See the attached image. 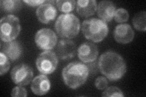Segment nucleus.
<instances>
[{
    "label": "nucleus",
    "instance_id": "f257e3e1",
    "mask_svg": "<svg viewBox=\"0 0 146 97\" xmlns=\"http://www.w3.org/2000/svg\"><path fill=\"white\" fill-rule=\"evenodd\" d=\"M98 68L101 73L112 81L120 80L127 71L124 58L119 54L111 50L100 55L98 61Z\"/></svg>",
    "mask_w": 146,
    "mask_h": 97
},
{
    "label": "nucleus",
    "instance_id": "f03ea898",
    "mask_svg": "<svg viewBox=\"0 0 146 97\" xmlns=\"http://www.w3.org/2000/svg\"><path fill=\"white\" fill-rule=\"evenodd\" d=\"M88 66L80 61H72L63 68L62 77L65 84L72 89L84 84L89 75Z\"/></svg>",
    "mask_w": 146,
    "mask_h": 97
},
{
    "label": "nucleus",
    "instance_id": "7ed1b4c3",
    "mask_svg": "<svg viewBox=\"0 0 146 97\" xmlns=\"http://www.w3.org/2000/svg\"><path fill=\"white\" fill-rule=\"evenodd\" d=\"M80 28V20L72 13L62 14L55 23V29L61 38H72L78 35Z\"/></svg>",
    "mask_w": 146,
    "mask_h": 97
},
{
    "label": "nucleus",
    "instance_id": "20e7f679",
    "mask_svg": "<svg viewBox=\"0 0 146 97\" xmlns=\"http://www.w3.org/2000/svg\"><path fill=\"white\" fill-rule=\"evenodd\" d=\"M82 30L86 39L94 43H99L106 37L109 30L106 22L93 18L83 22Z\"/></svg>",
    "mask_w": 146,
    "mask_h": 97
},
{
    "label": "nucleus",
    "instance_id": "39448f33",
    "mask_svg": "<svg viewBox=\"0 0 146 97\" xmlns=\"http://www.w3.org/2000/svg\"><path fill=\"white\" fill-rule=\"evenodd\" d=\"M21 26L18 18L13 15L3 17L0 21V37L3 42L15 40L19 35Z\"/></svg>",
    "mask_w": 146,
    "mask_h": 97
},
{
    "label": "nucleus",
    "instance_id": "423d86ee",
    "mask_svg": "<svg viewBox=\"0 0 146 97\" xmlns=\"http://www.w3.org/2000/svg\"><path fill=\"white\" fill-rule=\"evenodd\" d=\"M58 65L56 53L51 50H45L41 53L36 60V66L38 71L44 75L54 72Z\"/></svg>",
    "mask_w": 146,
    "mask_h": 97
},
{
    "label": "nucleus",
    "instance_id": "0eeeda50",
    "mask_svg": "<svg viewBox=\"0 0 146 97\" xmlns=\"http://www.w3.org/2000/svg\"><path fill=\"white\" fill-rule=\"evenodd\" d=\"M35 41L39 49L50 50L56 46L57 37L55 32L51 29L43 28L36 32L35 36Z\"/></svg>",
    "mask_w": 146,
    "mask_h": 97
},
{
    "label": "nucleus",
    "instance_id": "6e6552de",
    "mask_svg": "<svg viewBox=\"0 0 146 97\" xmlns=\"http://www.w3.org/2000/svg\"><path fill=\"white\" fill-rule=\"evenodd\" d=\"M11 76L12 80L18 86L28 85L33 80L34 73L33 69L25 64H18L12 69Z\"/></svg>",
    "mask_w": 146,
    "mask_h": 97
},
{
    "label": "nucleus",
    "instance_id": "1a4fd4ad",
    "mask_svg": "<svg viewBox=\"0 0 146 97\" xmlns=\"http://www.w3.org/2000/svg\"><path fill=\"white\" fill-rule=\"evenodd\" d=\"M54 1H46L36 9V15L38 20L44 24L55 20L57 14V11L54 6Z\"/></svg>",
    "mask_w": 146,
    "mask_h": 97
},
{
    "label": "nucleus",
    "instance_id": "9d476101",
    "mask_svg": "<svg viewBox=\"0 0 146 97\" xmlns=\"http://www.w3.org/2000/svg\"><path fill=\"white\" fill-rule=\"evenodd\" d=\"M79 58L84 63L94 62L99 55L97 46L92 43L85 42L82 43L77 50Z\"/></svg>",
    "mask_w": 146,
    "mask_h": 97
},
{
    "label": "nucleus",
    "instance_id": "9b49d317",
    "mask_svg": "<svg viewBox=\"0 0 146 97\" xmlns=\"http://www.w3.org/2000/svg\"><path fill=\"white\" fill-rule=\"evenodd\" d=\"M135 32L129 24H119L114 30V38L118 43L128 44L133 41Z\"/></svg>",
    "mask_w": 146,
    "mask_h": 97
},
{
    "label": "nucleus",
    "instance_id": "f8f14e48",
    "mask_svg": "<svg viewBox=\"0 0 146 97\" xmlns=\"http://www.w3.org/2000/svg\"><path fill=\"white\" fill-rule=\"evenodd\" d=\"M76 53V45L68 40H60L57 44L56 55L61 59H69L74 57Z\"/></svg>",
    "mask_w": 146,
    "mask_h": 97
},
{
    "label": "nucleus",
    "instance_id": "ddd939ff",
    "mask_svg": "<svg viewBox=\"0 0 146 97\" xmlns=\"http://www.w3.org/2000/svg\"><path fill=\"white\" fill-rule=\"evenodd\" d=\"M31 90L36 95L42 96L46 94L51 89V82L44 74L40 75L34 78L31 83Z\"/></svg>",
    "mask_w": 146,
    "mask_h": 97
},
{
    "label": "nucleus",
    "instance_id": "4468645a",
    "mask_svg": "<svg viewBox=\"0 0 146 97\" xmlns=\"http://www.w3.org/2000/svg\"><path fill=\"white\" fill-rule=\"evenodd\" d=\"M1 52H3L9 59L15 61L19 58L23 52L21 44L17 41L4 42L1 44Z\"/></svg>",
    "mask_w": 146,
    "mask_h": 97
},
{
    "label": "nucleus",
    "instance_id": "2eb2a0df",
    "mask_svg": "<svg viewBox=\"0 0 146 97\" xmlns=\"http://www.w3.org/2000/svg\"><path fill=\"white\" fill-rule=\"evenodd\" d=\"M97 9L99 17L106 22L111 21L116 11L115 4L110 1H100Z\"/></svg>",
    "mask_w": 146,
    "mask_h": 97
},
{
    "label": "nucleus",
    "instance_id": "dca6fc26",
    "mask_svg": "<svg viewBox=\"0 0 146 97\" xmlns=\"http://www.w3.org/2000/svg\"><path fill=\"white\" fill-rule=\"evenodd\" d=\"M76 6L77 12L82 17L93 15L97 10V3L95 0H79Z\"/></svg>",
    "mask_w": 146,
    "mask_h": 97
},
{
    "label": "nucleus",
    "instance_id": "f3484780",
    "mask_svg": "<svg viewBox=\"0 0 146 97\" xmlns=\"http://www.w3.org/2000/svg\"><path fill=\"white\" fill-rule=\"evenodd\" d=\"M22 2L19 0H1L0 6L2 11L11 13L19 11L22 7Z\"/></svg>",
    "mask_w": 146,
    "mask_h": 97
},
{
    "label": "nucleus",
    "instance_id": "a211bd4d",
    "mask_svg": "<svg viewBox=\"0 0 146 97\" xmlns=\"http://www.w3.org/2000/svg\"><path fill=\"white\" fill-rule=\"evenodd\" d=\"M146 13L145 11L140 12L136 14L133 18V24L135 28L139 31H145Z\"/></svg>",
    "mask_w": 146,
    "mask_h": 97
},
{
    "label": "nucleus",
    "instance_id": "6ab92c4d",
    "mask_svg": "<svg viewBox=\"0 0 146 97\" xmlns=\"http://www.w3.org/2000/svg\"><path fill=\"white\" fill-rule=\"evenodd\" d=\"M56 3L59 11L67 13L74 10L76 5V2L74 0H57Z\"/></svg>",
    "mask_w": 146,
    "mask_h": 97
},
{
    "label": "nucleus",
    "instance_id": "aec40b11",
    "mask_svg": "<svg viewBox=\"0 0 146 97\" xmlns=\"http://www.w3.org/2000/svg\"><path fill=\"white\" fill-rule=\"evenodd\" d=\"M10 63L9 58L3 52H0V75L5 74L10 68Z\"/></svg>",
    "mask_w": 146,
    "mask_h": 97
},
{
    "label": "nucleus",
    "instance_id": "412c9836",
    "mask_svg": "<svg viewBox=\"0 0 146 97\" xmlns=\"http://www.w3.org/2000/svg\"><path fill=\"white\" fill-rule=\"evenodd\" d=\"M115 21L117 22H123L127 21L129 18V12L124 8H119L116 11L115 15Z\"/></svg>",
    "mask_w": 146,
    "mask_h": 97
},
{
    "label": "nucleus",
    "instance_id": "4be33fe9",
    "mask_svg": "<svg viewBox=\"0 0 146 97\" xmlns=\"http://www.w3.org/2000/svg\"><path fill=\"white\" fill-rule=\"evenodd\" d=\"M102 96H120L123 97L124 96V95L123 94L122 90L119 89L117 87L115 86H111L108 87L107 89L105 90L102 94Z\"/></svg>",
    "mask_w": 146,
    "mask_h": 97
},
{
    "label": "nucleus",
    "instance_id": "5701e85b",
    "mask_svg": "<svg viewBox=\"0 0 146 97\" xmlns=\"http://www.w3.org/2000/svg\"><path fill=\"white\" fill-rule=\"evenodd\" d=\"M11 96L13 97H26L27 96V92L26 89L21 86H17L12 89Z\"/></svg>",
    "mask_w": 146,
    "mask_h": 97
},
{
    "label": "nucleus",
    "instance_id": "b1692460",
    "mask_svg": "<svg viewBox=\"0 0 146 97\" xmlns=\"http://www.w3.org/2000/svg\"><path fill=\"white\" fill-rule=\"evenodd\" d=\"M95 86L99 90L105 89L107 87L108 82L106 78L104 77H99L95 80Z\"/></svg>",
    "mask_w": 146,
    "mask_h": 97
},
{
    "label": "nucleus",
    "instance_id": "393cba45",
    "mask_svg": "<svg viewBox=\"0 0 146 97\" xmlns=\"http://www.w3.org/2000/svg\"><path fill=\"white\" fill-rule=\"evenodd\" d=\"M45 0H24L23 2L31 6H37L44 3Z\"/></svg>",
    "mask_w": 146,
    "mask_h": 97
}]
</instances>
